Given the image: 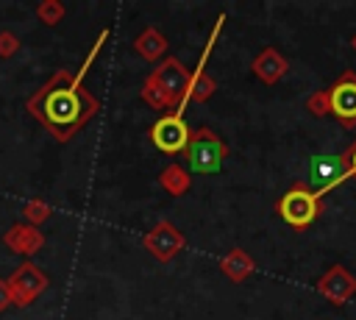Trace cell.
I'll use <instances>...</instances> for the list:
<instances>
[{"instance_id":"obj_1","label":"cell","mask_w":356,"mask_h":320,"mask_svg":"<svg viewBox=\"0 0 356 320\" xmlns=\"http://www.w3.org/2000/svg\"><path fill=\"white\" fill-rule=\"evenodd\" d=\"M31 109L61 139H67L78 125H83L97 111V100L92 95H86L83 89H78V81H72L70 75L61 72L39 97L31 100Z\"/></svg>"},{"instance_id":"obj_2","label":"cell","mask_w":356,"mask_h":320,"mask_svg":"<svg viewBox=\"0 0 356 320\" xmlns=\"http://www.w3.org/2000/svg\"><path fill=\"white\" fill-rule=\"evenodd\" d=\"M323 211V200L317 198V192H312L303 181H298L281 200H278V214L281 220L295 228V231H303L309 228Z\"/></svg>"},{"instance_id":"obj_3","label":"cell","mask_w":356,"mask_h":320,"mask_svg":"<svg viewBox=\"0 0 356 320\" xmlns=\"http://www.w3.org/2000/svg\"><path fill=\"white\" fill-rule=\"evenodd\" d=\"M184 156L195 173H214L222 167L228 147L211 128H197L189 134V142L184 147Z\"/></svg>"},{"instance_id":"obj_4","label":"cell","mask_w":356,"mask_h":320,"mask_svg":"<svg viewBox=\"0 0 356 320\" xmlns=\"http://www.w3.org/2000/svg\"><path fill=\"white\" fill-rule=\"evenodd\" d=\"M153 78L161 83V89H164L167 97H170V106H172L175 114L181 117V111H184V106H186V92H189L192 72H189L178 58H164V61L153 70Z\"/></svg>"},{"instance_id":"obj_5","label":"cell","mask_w":356,"mask_h":320,"mask_svg":"<svg viewBox=\"0 0 356 320\" xmlns=\"http://www.w3.org/2000/svg\"><path fill=\"white\" fill-rule=\"evenodd\" d=\"M328 109L342 128H356V72L348 70L328 86Z\"/></svg>"},{"instance_id":"obj_6","label":"cell","mask_w":356,"mask_h":320,"mask_svg":"<svg viewBox=\"0 0 356 320\" xmlns=\"http://www.w3.org/2000/svg\"><path fill=\"white\" fill-rule=\"evenodd\" d=\"M189 134H192V128L184 122V117L167 114V117L156 120V125L150 128V142H153L161 153L175 156V153H184V147H186V142H189Z\"/></svg>"},{"instance_id":"obj_7","label":"cell","mask_w":356,"mask_h":320,"mask_svg":"<svg viewBox=\"0 0 356 320\" xmlns=\"http://www.w3.org/2000/svg\"><path fill=\"white\" fill-rule=\"evenodd\" d=\"M314 289H317L325 301H331L334 306H345V303L356 295V278H353L342 264H334V267H328V270L317 278Z\"/></svg>"},{"instance_id":"obj_8","label":"cell","mask_w":356,"mask_h":320,"mask_svg":"<svg viewBox=\"0 0 356 320\" xmlns=\"http://www.w3.org/2000/svg\"><path fill=\"white\" fill-rule=\"evenodd\" d=\"M184 234L172 225V223H159L156 228H150L147 234H145V248L159 259V262H170L181 248H184Z\"/></svg>"},{"instance_id":"obj_9","label":"cell","mask_w":356,"mask_h":320,"mask_svg":"<svg viewBox=\"0 0 356 320\" xmlns=\"http://www.w3.org/2000/svg\"><path fill=\"white\" fill-rule=\"evenodd\" d=\"M250 70H253V75H256L261 83H278V81L284 78V72L289 70V64H286V58H284L275 47H264V50L253 58Z\"/></svg>"},{"instance_id":"obj_10","label":"cell","mask_w":356,"mask_h":320,"mask_svg":"<svg viewBox=\"0 0 356 320\" xmlns=\"http://www.w3.org/2000/svg\"><path fill=\"white\" fill-rule=\"evenodd\" d=\"M220 270L231 278V281H245V278H250L253 275V270H256V262H253V256L250 253H245L242 248H231L222 259H220Z\"/></svg>"},{"instance_id":"obj_11","label":"cell","mask_w":356,"mask_h":320,"mask_svg":"<svg viewBox=\"0 0 356 320\" xmlns=\"http://www.w3.org/2000/svg\"><path fill=\"white\" fill-rule=\"evenodd\" d=\"M134 47H136V53H139L142 58L156 61V58H161V56L167 53V39H164L156 28H145V31L139 33V39L134 42Z\"/></svg>"},{"instance_id":"obj_12","label":"cell","mask_w":356,"mask_h":320,"mask_svg":"<svg viewBox=\"0 0 356 320\" xmlns=\"http://www.w3.org/2000/svg\"><path fill=\"white\" fill-rule=\"evenodd\" d=\"M159 184H161L172 198H178V195H186V192H189V186H192V175H189L181 164H170V167L161 170Z\"/></svg>"},{"instance_id":"obj_13","label":"cell","mask_w":356,"mask_h":320,"mask_svg":"<svg viewBox=\"0 0 356 320\" xmlns=\"http://www.w3.org/2000/svg\"><path fill=\"white\" fill-rule=\"evenodd\" d=\"M217 83L214 78L206 72V70H195L192 72V81H189V92H186V103L195 100V103H206L211 95H214Z\"/></svg>"},{"instance_id":"obj_14","label":"cell","mask_w":356,"mask_h":320,"mask_svg":"<svg viewBox=\"0 0 356 320\" xmlns=\"http://www.w3.org/2000/svg\"><path fill=\"white\" fill-rule=\"evenodd\" d=\"M42 287H44V278H42V273H36L31 264H25V267L17 273V278H14V289H22V301H31Z\"/></svg>"},{"instance_id":"obj_15","label":"cell","mask_w":356,"mask_h":320,"mask_svg":"<svg viewBox=\"0 0 356 320\" xmlns=\"http://www.w3.org/2000/svg\"><path fill=\"white\" fill-rule=\"evenodd\" d=\"M142 97H145V103L153 106V109H172L167 92H164L161 83L153 78V72L147 75V81H145V86H142Z\"/></svg>"},{"instance_id":"obj_16","label":"cell","mask_w":356,"mask_h":320,"mask_svg":"<svg viewBox=\"0 0 356 320\" xmlns=\"http://www.w3.org/2000/svg\"><path fill=\"white\" fill-rule=\"evenodd\" d=\"M306 109L314 114V117H325L331 109H328V89H320V92H314V95H309V100H306Z\"/></svg>"},{"instance_id":"obj_17","label":"cell","mask_w":356,"mask_h":320,"mask_svg":"<svg viewBox=\"0 0 356 320\" xmlns=\"http://www.w3.org/2000/svg\"><path fill=\"white\" fill-rule=\"evenodd\" d=\"M342 161H345V178L356 175V145H350V147H348V153L342 156Z\"/></svg>"},{"instance_id":"obj_18","label":"cell","mask_w":356,"mask_h":320,"mask_svg":"<svg viewBox=\"0 0 356 320\" xmlns=\"http://www.w3.org/2000/svg\"><path fill=\"white\" fill-rule=\"evenodd\" d=\"M42 17H44V19H50V22H56V19L61 17V6H56V3L44 6V8H42Z\"/></svg>"},{"instance_id":"obj_19","label":"cell","mask_w":356,"mask_h":320,"mask_svg":"<svg viewBox=\"0 0 356 320\" xmlns=\"http://www.w3.org/2000/svg\"><path fill=\"white\" fill-rule=\"evenodd\" d=\"M28 214H31V217H42V214H47V209H42V206H31Z\"/></svg>"},{"instance_id":"obj_20","label":"cell","mask_w":356,"mask_h":320,"mask_svg":"<svg viewBox=\"0 0 356 320\" xmlns=\"http://www.w3.org/2000/svg\"><path fill=\"white\" fill-rule=\"evenodd\" d=\"M6 301H8V292H6V287H3V284H0V306H3V303H6Z\"/></svg>"},{"instance_id":"obj_21","label":"cell","mask_w":356,"mask_h":320,"mask_svg":"<svg viewBox=\"0 0 356 320\" xmlns=\"http://www.w3.org/2000/svg\"><path fill=\"white\" fill-rule=\"evenodd\" d=\"M350 45H353V50H356V36H353V39H350Z\"/></svg>"}]
</instances>
